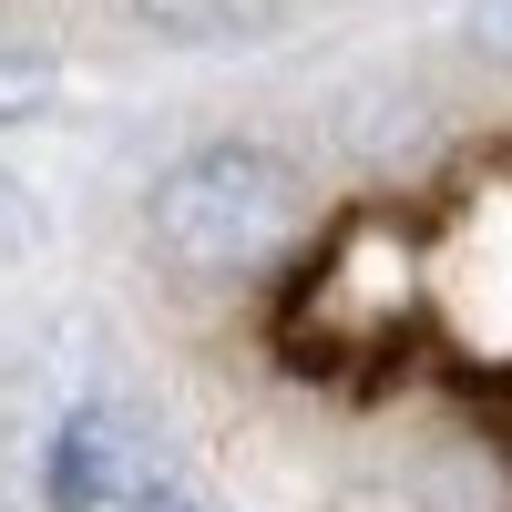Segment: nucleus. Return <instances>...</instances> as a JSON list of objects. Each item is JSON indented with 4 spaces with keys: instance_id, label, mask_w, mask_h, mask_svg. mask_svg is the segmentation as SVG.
Returning a JSON list of instances; mask_svg holds the SVG:
<instances>
[{
    "instance_id": "6",
    "label": "nucleus",
    "mask_w": 512,
    "mask_h": 512,
    "mask_svg": "<svg viewBox=\"0 0 512 512\" xmlns=\"http://www.w3.org/2000/svg\"><path fill=\"white\" fill-rule=\"evenodd\" d=\"M31 246V205H21V185L0 175V256H21Z\"/></svg>"
},
{
    "instance_id": "3",
    "label": "nucleus",
    "mask_w": 512,
    "mask_h": 512,
    "mask_svg": "<svg viewBox=\"0 0 512 512\" xmlns=\"http://www.w3.org/2000/svg\"><path fill=\"white\" fill-rule=\"evenodd\" d=\"M134 11L154 31H175V41H246V31H267L287 0H134Z\"/></svg>"
},
{
    "instance_id": "5",
    "label": "nucleus",
    "mask_w": 512,
    "mask_h": 512,
    "mask_svg": "<svg viewBox=\"0 0 512 512\" xmlns=\"http://www.w3.org/2000/svg\"><path fill=\"white\" fill-rule=\"evenodd\" d=\"M472 41L492 62H512V0H472Z\"/></svg>"
},
{
    "instance_id": "1",
    "label": "nucleus",
    "mask_w": 512,
    "mask_h": 512,
    "mask_svg": "<svg viewBox=\"0 0 512 512\" xmlns=\"http://www.w3.org/2000/svg\"><path fill=\"white\" fill-rule=\"evenodd\" d=\"M297 226H308V185L267 144H195L154 185V246L185 277H256L287 256Z\"/></svg>"
},
{
    "instance_id": "4",
    "label": "nucleus",
    "mask_w": 512,
    "mask_h": 512,
    "mask_svg": "<svg viewBox=\"0 0 512 512\" xmlns=\"http://www.w3.org/2000/svg\"><path fill=\"white\" fill-rule=\"evenodd\" d=\"M41 103H52V62H11L0 52V123H31Z\"/></svg>"
},
{
    "instance_id": "7",
    "label": "nucleus",
    "mask_w": 512,
    "mask_h": 512,
    "mask_svg": "<svg viewBox=\"0 0 512 512\" xmlns=\"http://www.w3.org/2000/svg\"><path fill=\"white\" fill-rule=\"evenodd\" d=\"M123 512H195V502H185V492H164V482H144V492L123 502Z\"/></svg>"
},
{
    "instance_id": "2",
    "label": "nucleus",
    "mask_w": 512,
    "mask_h": 512,
    "mask_svg": "<svg viewBox=\"0 0 512 512\" xmlns=\"http://www.w3.org/2000/svg\"><path fill=\"white\" fill-rule=\"evenodd\" d=\"M41 492H52V512H103V502H134V492H144V482H123V431H113V410H72L62 431H52Z\"/></svg>"
}]
</instances>
